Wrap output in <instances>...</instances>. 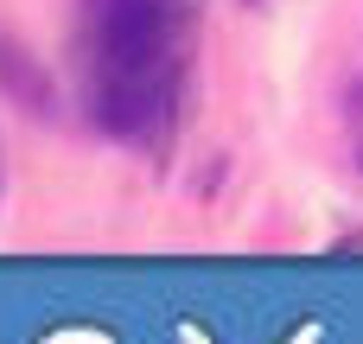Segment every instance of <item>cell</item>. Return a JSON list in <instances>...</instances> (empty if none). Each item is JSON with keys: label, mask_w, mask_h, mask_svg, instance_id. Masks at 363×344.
<instances>
[{"label": "cell", "mask_w": 363, "mask_h": 344, "mask_svg": "<svg viewBox=\"0 0 363 344\" xmlns=\"http://www.w3.org/2000/svg\"><path fill=\"white\" fill-rule=\"evenodd\" d=\"M198 45V0H77V89L102 134L166 153Z\"/></svg>", "instance_id": "6da1fadb"}, {"label": "cell", "mask_w": 363, "mask_h": 344, "mask_svg": "<svg viewBox=\"0 0 363 344\" xmlns=\"http://www.w3.org/2000/svg\"><path fill=\"white\" fill-rule=\"evenodd\" d=\"M357 166H363V140H357Z\"/></svg>", "instance_id": "7a4b0ae2"}]
</instances>
